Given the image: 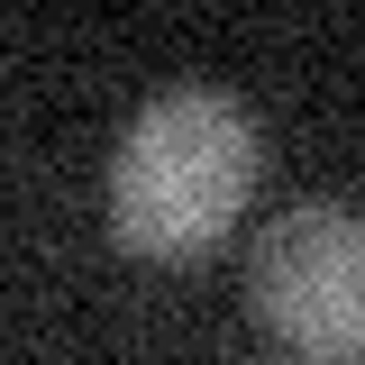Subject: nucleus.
Listing matches in <instances>:
<instances>
[{
    "mask_svg": "<svg viewBox=\"0 0 365 365\" xmlns=\"http://www.w3.org/2000/svg\"><path fill=\"white\" fill-rule=\"evenodd\" d=\"M256 182H265V128L237 91H155L110 155V237L155 265L210 256L247 220Z\"/></svg>",
    "mask_w": 365,
    "mask_h": 365,
    "instance_id": "f257e3e1",
    "label": "nucleus"
},
{
    "mask_svg": "<svg viewBox=\"0 0 365 365\" xmlns=\"http://www.w3.org/2000/svg\"><path fill=\"white\" fill-rule=\"evenodd\" d=\"M247 302L292 356L365 365V220L338 201H302V210L265 220Z\"/></svg>",
    "mask_w": 365,
    "mask_h": 365,
    "instance_id": "f03ea898",
    "label": "nucleus"
}]
</instances>
